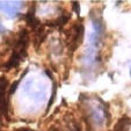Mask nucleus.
Segmentation results:
<instances>
[{
    "label": "nucleus",
    "mask_w": 131,
    "mask_h": 131,
    "mask_svg": "<svg viewBox=\"0 0 131 131\" xmlns=\"http://www.w3.org/2000/svg\"><path fill=\"white\" fill-rule=\"evenodd\" d=\"M103 32V22L101 17H94L92 20V29L88 34V44L85 50L84 54V63L88 66L93 65L96 62L97 51H99L100 38Z\"/></svg>",
    "instance_id": "1"
},
{
    "label": "nucleus",
    "mask_w": 131,
    "mask_h": 131,
    "mask_svg": "<svg viewBox=\"0 0 131 131\" xmlns=\"http://www.w3.org/2000/svg\"><path fill=\"white\" fill-rule=\"evenodd\" d=\"M22 92L35 102H43L47 96V88L41 82H36L35 78L26 79L22 86Z\"/></svg>",
    "instance_id": "2"
},
{
    "label": "nucleus",
    "mask_w": 131,
    "mask_h": 131,
    "mask_svg": "<svg viewBox=\"0 0 131 131\" xmlns=\"http://www.w3.org/2000/svg\"><path fill=\"white\" fill-rule=\"evenodd\" d=\"M22 8L21 1H0V9L8 17H15Z\"/></svg>",
    "instance_id": "3"
},
{
    "label": "nucleus",
    "mask_w": 131,
    "mask_h": 131,
    "mask_svg": "<svg viewBox=\"0 0 131 131\" xmlns=\"http://www.w3.org/2000/svg\"><path fill=\"white\" fill-rule=\"evenodd\" d=\"M130 74H131V66H130Z\"/></svg>",
    "instance_id": "4"
}]
</instances>
